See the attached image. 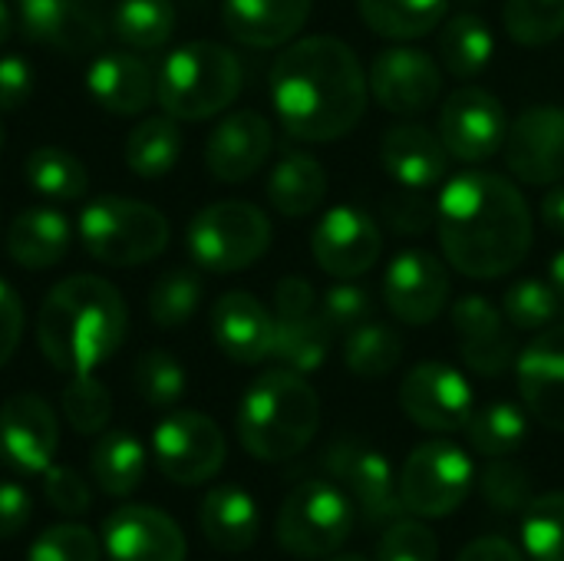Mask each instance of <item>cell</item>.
<instances>
[{"instance_id":"6da1fadb","label":"cell","mask_w":564,"mask_h":561,"mask_svg":"<svg viewBox=\"0 0 564 561\" xmlns=\"http://www.w3.org/2000/svg\"><path fill=\"white\" fill-rule=\"evenodd\" d=\"M436 228L449 265L476 281L509 274L532 248L529 202L496 172L453 179L440 195Z\"/></svg>"},{"instance_id":"7a4b0ae2","label":"cell","mask_w":564,"mask_h":561,"mask_svg":"<svg viewBox=\"0 0 564 561\" xmlns=\"http://www.w3.org/2000/svg\"><path fill=\"white\" fill-rule=\"evenodd\" d=\"M370 83L357 53L337 36L291 43L271 69V103L281 126L304 142L347 136L367 109Z\"/></svg>"},{"instance_id":"3957f363","label":"cell","mask_w":564,"mask_h":561,"mask_svg":"<svg viewBox=\"0 0 564 561\" xmlns=\"http://www.w3.org/2000/svg\"><path fill=\"white\" fill-rule=\"evenodd\" d=\"M126 327L122 294L96 274H73L46 294L36 317V341L59 374L76 377L106 364L122 347Z\"/></svg>"},{"instance_id":"277c9868","label":"cell","mask_w":564,"mask_h":561,"mask_svg":"<svg viewBox=\"0 0 564 561\" xmlns=\"http://www.w3.org/2000/svg\"><path fill=\"white\" fill-rule=\"evenodd\" d=\"M321 400L317 390L297 370L261 374L238 407V440L264 463L294 460L317 436Z\"/></svg>"},{"instance_id":"5b68a950","label":"cell","mask_w":564,"mask_h":561,"mask_svg":"<svg viewBox=\"0 0 564 561\" xmlns=\"http://www.w3.org/2000/svg\"><path fill=\"white\" fill-rule=\"evenodd\" d=\"M241 93L238 56L212 40H195L172 50L155 73V99L172 119H208Z\"/></svg>"},{"instance_id":"8992f818","label":"cell","mask_w":564,"mask_h":561,"mask_svg":"<svg viewBox=\"0 0 564 561\" xmlns=\"http://www.w3.org/2000/svg\"><path fill=\"white\" fill-rule=\"evenodd\" d=\"M83 248L109 268H135L152 261L169 245V218L145 202L102 195L79 215Z\"/></svg>"},{"instance_id":"52a82bcc","label":"cell","mask_w":564,"mask_h":561,"mask_svg":"<svg viewBox=\"0 0 564 561\" xmlns=\"http://www.w3.org/2000/svg\"><path fill=\"white\" fill-rule=\"evenodd\" d=\"M271 245V222L251 202H215L188 225L192 261L215 274L251 268Z\"/></svg>"},{"instance_id":"ba28073f","label":"cell","mask_w":564,"mask_h":561,"mask_svg":"<svg viewBox=\"0 0 564 561\" xmlns=\"http://www.w3.org/2000/svg\"><path fill=\"white\" fill-rule=\"evenodd\" d=\"M354 529V509L347 496L330 483L297 486L278 516V542L297 559L334 555Z\"/></svg>"},{"instance_id":"9c48e42d","label":"cell","mask_w":564,"mask_h":561,"mask_svg":"<svg viewBox=\"0 0 564 561\" xmlns=\"http://www.w3.org/2000/svg\"><path fill=\"white\" fill-rule=\"evenodd\" d=\"M473 489V463L453 443H423L410 453L400 473L403 506L420 519H443L456 513Z\"/></svg>"},{"instance_id":"30bf717a","label":"cell","mask_w":564,"mask_h":561,"mask_svg":"<svg viewBox=\"0 0 564 561\" xmlns=\"http://www.w3.org/2000/svg\"><path fill=\"white\" fill-rule=\"evenodd\" d=\"M225 436L215 420L195 410L169 413L152 433V456L165 479L178 486L208 483L225 466Z\"/></svg>"},{"instance_id":"8fae6325","label":"cell","mask_w":564,"mask_h":561,"mask_svg":"<svg viewBox=\"0 0 564 561\" xmlns=\"http://www.w3.org/2000/svg\"><path fill=\"white\" fill-rule=\"evenodd\" d=\"M330 324L317 311L311 281L291 274L278 281L274 291V347L271 357H278L288 370L311 374L327 360L330 350Z\"/></svg>"},{"instance_id":"7c38bea8","label":"cell","mask_w":564,"mask_h":561,"mask_svg":"<svg viewBox=\"0 0 564 561\" xmlns=\"http://www.w3.org/2000/svg\"><path fill=\"white\" fill-rule=\"evenodd\" d=\"M509 136L506 106L482 86H459L440 109V139L463 162L492 159Z\"/></svg>"},{"instance_id":"4fadbf2b","label":"cell","mask_w":564,"mask_h":561,"mask_svg":"<svg viewBox=\"0 0 564 561\" xmlns=\"http://www.w3.org/2000/svg\"><path fill=\"white\" fill-rule=\"evenodd\" d=\"M400 407L430 433L466 430L476 410L469 380L446 364H416L400 387Z\"/></svg>"},{"instance_id":"5bb4252c","label":"cell","mask_w":564,"mask_h":561,"mask_svg":"<svg viewBox=\"0 0 564 561\" xmlns=\"http://www.w3.org/2000/svg\"><path fill=\"white\" fill-rule=\"evenodd\" d=\"M311 251H314V261L321 265V271H327L340 281H354V278L367 274L383 251L380 225L364 208L337 205L317 222Z\"/></svg>"},{"instance_id":"9a60e30c","label":"cell","mask_w":564,"mask_h":561,"mask_svg":"<svg viewBox=\"0 0 564 561\" xmlns=\"http://www.w3.org/2000/svg\"><path fill=\"white\" fill-rule=\"evenodd\" d=\"M367 83L383 109L397 116H420L436 103L443 73L430 53L416 46H390L373 56Z\"/></svg>"},{"instance_id":"2e32d148","label":"cell","mask_w":564,"mask_h":561,"mask_svg":"<svg viewBox=\"0 0 564 561\" xmlns=\"http://www.w3.org/2000/svg\"><path fill=\"white\" fill-rule=\"evenodd\" d=\"M59 427L50 403L36 393H17L0 407V460L23 476H43L53 466Z\"/></svg>"},{"instance_id":"e0dca14e","label":"cell","mask_w":564,"mask_h":561,"mask_svg":"<svg viewBox=\"0 0 564 561\" xmlns=\"http://www.w3.org/2000/svg\"><path fill=\"white\" fill-rule=\"evenodd\" d=\"M383 301L390 314L410 327H423L440 317L449 301V271L430 251H403L383 274Z\"/></svg>"},{"instance_id":"ac0fdd59","label":"cell","mask_w":564,"mask_h":561,"mask_svg":"<svg viewBox=\"0 0 564 561\" xmlns=\"http://www.w3.org/2000/svg\"><path fill=\"white\" fill-rule=\"evenodd\" d=\"M506 162L529 185H555L564 179V109L532 106L516 116L506 136Z\"/></svg>"},{"instance_id":"d6986e66","label":"cell","mask_w":564,"mask_h":561,"mask_svg":"<svg viewBox=\"0 0 564 561\" xmlns=\"http://www.w3.org/2000/svg\"><path fill=\"white\" fill-rule=\"evenodd\" d=\"M20 26L30 40L56 46L69 56L93 53L106 36L96 0H13Z\"/></svg>"},{"instance_id":"ffe728a7","label":"cell","mask_w":564,"mask_h":561,"mask_svg":"<svg viewBox=\"0 0 564 561\" xmlns=\"http://www.w3.org/2000/svg\"><path fill=\"white\" fill-rule=\"evenodd\" d=\"M109 561H185V536L172 516L152 506H122L102 532Z\"/></svg>"},{"instance_id":"44dd1931","label":"cell","mask_w":564,"mask_h":561,"mask_svg":"<svg viewBox=\"0 0 564 561\" xmlns=\"http://www.w3.org/2000/svg\"><path fill=\"white\" fill-rule=\"evenodd\" d=\"M453 327L459 350L469 370L482 377H502L516 357V337L506 324V314L496 311L486 298L466 294L453 304Z\"/></svg>"},{"instance_id":"7402d4cb","label":"cell","mask_w":564,"mask_h":561,"mask_svg":"<svg viewBox=\"0 0 564 561\" xmlns=\"http://www.w3.org/2000/svg\"><path fill=\"white\" fill-rule=\"evenodd\" d=\"M519 390L529 413L564 433V324L542 331L516 360Z\"/></svg>"},{"instance_id":"603a6c76","label":"cell","mask_w":564,"mask_h":561,"mask_svg":"<svg viewBox=\"0 0 564 561\" xmlns=\"http://www.w3.org/2000/svg\"><path fill=\"white\" fill-rule=\"evenodd\" d=\"M212 337L235 364H261L274 347V314L248 291H225L212 304Z\"/></svg>"},{"instance_id":"cb8c5ba5","label":"cell","mask_w":564,"mask_h":561,"mask_svg":"<svg viewBox=\"0 0 564 561\" xmlns=\"http://www.w3.org/2000/svg\"><path fill=\"white\" fill-rule=\"evenodd\" d=\"M271 142H274V132L261 112L254 109L231 112L215 126L205 145V165L221 182H245L268 162Z\"/></svg>"},{"instance_id":"d4e9b609","label":"cell","mask_w":564,"mask_h":561,"mask_svg":"<svg viewBox=\"0 0 564 561\" xmlns=\"http://www.w3.org/2000/svg\"><path fill=\"white\" fill-rule=\"evenodd\" d=\"M324 460H330V470L350 483V489L360 503V513L367 516L370 526L400 519V513L406 506H403L400 486L393 483V470H390L387 456H380L373 450H354V446L340 450L337 446Z\"/></svg>"},{"instance_id":"484cf974","label":"cell","mask_w":564,"mask_h":561,"mask_svg":"<svg viewBox=\"0 0 564 561\" xmlns=\"http://www.w3.org/2000/svg\"><path fill=\"white\" fill-rule=\"evenodd\" d=\"M380 162L403 188L416 192V188L436 185L446 175L449 149L443 145L440 132L416 126V122H406V126H393L383 136Z\"/></svg>"},{"instance_id":"4316f807","label":"cell","mask_w":564,"mask_h":561,"mask_svg":"<svg viewBox=\"0 0 564 561\" xmlns=\"http://www.w3.org/2000/svg\"><path fill=\"white\" fill-rule=\"evenodd\" d=\"M86 86H89L93 99L102 109H109L112 116H135L155 96V76H152L149 63L132 53H122V50L96 56L89 63Z\"/></svg>"},{"instance_id":"83f0119b","label":"cell","mask_w":564,"mask_h":561,"mask_svg":"<svg viewBox=\"0 0 564 561\" xmlns=\"http://www.w3.org/2000/svg\"><path fill=\"white\" fill-rule=\"evenodd\" d=\"M314 0H225V26L245 46H281L301 33Z\"/></svg>"},{"instance_id":"f1b7e54d","label":"cell","mask_w":564,"mask_h":561,"mask_svg":"<svg viewBox=\"0 0 564 561\" xmlns=\"http://www.w3.org/2000/svg\"><path fill=\"white\" fill-rule=\"evenodd\" d=\"M69 241H73V225L56 208H26L13 218L7 231V251L26 271H43L63 261Z\"/></svg>"},{"instance_id":"f546056e","label":"cell","mask_w":564,"mask_h":561,"mask_svg":"<svg viewBox=\"0 0 564 561\" xmlns=\"http://www.w3.org/2000/svg\"><path fill=\"white\" fill-rule=\"evenodd\" d=\"M202 532L221 552H245L258 539V506L241 486H218L202 499Z\"/></svg>"},{"instance_id":"4dcf8cb0","label":"cell","mask_w":564,"mask_h":561,"mask_svg":"<svg viewBox=\"0 0 564 561\" xmlns=\"http://www.w3.org/2000/svg\"><path fill=\"white\" fill-rule=\"evenodd\" d=\"M327 195V172L307 152H288L268 175V198L288 218L311 215Z\"/></svg>"},{"instance_id":"1f68e13d","label":"cell","mask_w":564,"mask_h":561,"mask_svg":"<svg viewBox=\"0 0 564 561\" xmlns=\"http://www.w3.org/2000/svg\"><path fill=\"white\" fill-rule=\"evenodd\" d=\"M367 26L387 40H420L433 33L449 10V0H357Z\"/></svg>"},{"instance_id":"d6a6232c","label":"cell","mask_w":564,"mask_h":561,"mask_svg":"<svg viewBox=\"0 0 564 561\" xmlns=\"http://www.w3.org/2000/svg\"><path fill=\"white\" fill-rule=\"evenodd\" d=\"M93 479L109 496H129L145 476V450L132 433H102L89 453Z\"/></svg>"},{"instance_id":"836d02e7","label":"cell","mask_w":564,"mask_h":561,"mask_svg":"<svg viewBox=\"0 0 564 561\" xmlns=\"http://www.w3.org/2000/svg\"><path fill=\"white\" fill-rule=\"evenodd\" d=\"M23 179L26 185L53 202H76L89 188V172L86 165L69 155L66 149L56 145H40L26 155L23 162Z\"/></svg>"},{"instance_id":"e575fe53","label":"cell","mask_w":564,"mask_h":561,"mask_svg":"<svg viewBox=\"0 0 564 561\" xmlns=\"http://www.w3.org/2000/svg\"><path fill=\"white\" fill-rule=\"evenodd\" d=\"M178 155H182V132L169 112L142 119L126 139V162L142 179H159L172 172Z\"/></svg>"},{"instance_id":"d590c367","label":"cell","mask_w":564,"mask_h":561,"mask_svg":"<svg viewBox=\"0 0 564 561\" xmlns=\"http://www.w3.org/2000/svg\"><path fill=\"white\" fill-rule=\"evenodd\" d=\"M492 50H496L492 30L476 13L453 17L440 33V60L446 63L453 76H463V79L479 76L489 66Z\"/></svg>"},{"instance_id":"8d00e7d4","label":"cell","mask_w":564,"mask_h":561,"mask_svg":"<svg viewBox=\"0 0 564 561\" xmlns=\"http://www.w3.org/2000/svg\"><path fill=\"white\" fill-rule=\"evenodd\" d=\"M112 30L135 50H159L175 33L172 0H119L112 10Z\"/></svg>"},{"instance_id":"74e56055","label":"cell","mask_w":564,"mask_h":561,"mask_svg":"<svg viewBox=\"0 0 564 561\" xmlns=\"http://www.w3.org/2000/svg\"><path fill=\"white\" fill-rule=\"evenodd\" d=\"M403 357V341L393 327L387 324H370L364 321L360 327L347 331L344 341V364L357 377H387Z\"/></svg>"},{"instance_id":"f35d334b","label":"cell","mask_w":564,"mask_h":561,"mask_svg":"<svg viewBox=\"0 0 564 561\" xmlns=\"http://www.w3.org/2000/svg\"><path fill=\"white\" fill-rule=\"evenodd\" d=\"M466 433L473 440V446L482 456L502 460L509 453H516L525 436H529V420L516 403H489L482 410H473Z\"/></svg>"},{"instance_id":"ab89813d","label":"cell","mask_w":564,"mask_h":561,"mask_svg":"<svg viewBox=\"0 0 564 561\" xmlns=\"http://www.w3.org/2000/svg\"><path fill=\"white\" fill-rule=\"evenodd\" d=\"M198 304H202V278L192 268L162 271L149 291V317L165 331L188 324Z\"/></svg>"},{"instance_id":"60d3db41","label":"cell","mask_w":564,"mask_h":561,"mask_svg":"<svg viewBox=\"0 0 564 561\" xmlns=\"http://www.w3.org/2000/svg\"><path fill=\"white\" fill-rule=\"evenodd\" d=\"M522 542L532 561H564V493L532 499L522 522Z\"/></svg>"},{"instance_id":"b9f144b4","label":"cell","mask_w":564,"mask_h":561,"mask_svg":"<svg viewBox=\"0 0 564 561\" xmlns=\"http://www.w3.org/2000/svg\"><path fill=\"white\" fill-rule=\"evenodd\" d=\"M506 30L522 46H545L564 33V0H506Z\"/></svg>"},{"instance_id":"7bdbcfd3","label":"cell","mask_w":564,"mask_h":561,"mask_svg":"<svg viewBox=\"0 0 564 561\" xmlns=\"http://www.w3.org/2000/svg\"><path fill=\"white\" fill-rule=\"evenodd\" d=\"M59 403H63V413H66L69 427L76 433H83V436L102 433V427L112 417V393L93 374H76L63 387V400Z\"/></svg>"},{"instance_id":"ee69618b","label":"cell","mask_w":564,"mask_h":561,"mask_svg":"<svg viewBox=\"0 0 564 561\" xmlns=\"http://www.w3.org/2000/svg\"><path fill=\"white\" fill-rule=\"evenodd\" d=\"M562 311V298L545 281H519L502 298V314L516 331H539L549 327Z\"/></svg>"},{"instance_id":"f6af8a7d","label":"cell","mask_w":564,"mask_h":561,"mask_svg":"<svg viewBox=\"0 0 564 561\" xmlns=\"http://www.w3.org/2000/svg\"><path fill=\"white\" fill-rule=\"evenodd\" d=\"M135 393L149 407H172L185 393V367L165 350H145L132 370Z\"/></svg>"},{"instance_id":"bcb514c9","label":"cell","mask_w":564,"mask_h":561,"mask_svg":"<svg viewBox=\"0 0 564 561\" xmlns=\"http://www.w3.org/2000/svg\"><path fill=\"white\" fill-rule=\"evenodd\" d=\"M26 561H102V546L86 526L59 522L40 532V539L26 552Z\"/></svg>"},{"instance_id":"7dc6e473","label":"cell","mask_w":564,"mask_h":561,"mask_svg":"<svg viewBox=\"0 0 564 561\" xmlns=\"http://www.w3.org/2000/svg\"><path fill=\"white\" fill-rule=\"evenodd\" d=\"M482 499L496 509V513H522L532 506V483L529 473L516 463L496 460L492 466H486L482 479H479Z\"/></svg>"},{"instance_id":"c3c4849f","label":"cell","mask_w":564,"mask_h":561,"mask_svg":"<svg viewBox=\"0 0 564 561\" xmlns=\"http://www.w3.org/2000/svg\"><path fill=\"white\" fill-rule=\"evenodd\" d=\"M436 536L416 519H397L380 539L377 561H436Z\"/></svg>"},{"instance_id":"681fc988","label":"cell","mask_w":564,"mask_h":561,"mask_svg":"<svg viewBox=\"0 0 564 561\" xmlns=\"http://www.w3.org/2000/svg\"><path fill=\"white\" fill-rule=\"evenodd\" d=\"M43 493H46V503L66 519H79L93 506V493L86 479L69 466H50L43 473Z\"/></svg>"},{"instance_id":"f907efd6","label":"cell","mask_w":564,"mask_h":561,"mask_svg":"<svg viewBox=\"0 0 564 561\" xmlns=\"http://www.w3.org/2000/svg\"><path fill=\"white\" fill-rule=\"evenodd\" d=\"M370 311H373V301L360 284H337L321 301V314L330 324V331H344V334L370 321Z\"/></svg>"},{"instance_id":"816d5d0a","label":"cell","mask_w":564,"mask_h":561,"mask_svg":"<svg viewBox=\"0 0 564 561\" xmlns=\"http://www.w3.org/2000/svg\"><path fill=\"white\" fill-rule=\"evenodd\" d=\"M383 218L397 231L420 235V231H426L436 222V208L426 198L413 195V188H406V192H400V195H393V198L383 202Z\"/></svg>"},{"instance_id":"f5cc1de1","label":"cell","mask_w":564,"mask_h":561,"mask_svg":"<svg viewBox=\"0 0 564 561\" xmlns=\"http://www.w3.org/2000/svg\"><path fill=\"white\" fill-rule=\"evenodd\" d=\"M33 93V69L23 56H0V112H17Z\"/></svg>"},{"instance_id":"db71d44e","label":"cell","mask_w":564,"mask_h":561,"mask_svg":"<svg viewBox=\"0 0 564 561\" xmlns=\"http://www.w3.org/2000/svg\"><path fill=\"white\" fill-rule=\"evenodd\" d=\"M20 334H23V304L17 291L0 278V367L17 354Z\"/></svg>"},{"instance_id":"11a10c76","label":"cell","mask_w":564,"mask_h":561,"mask_svg":"<svg viewBox=\"0 0 564 561\" xmlns=\"http://www.w3.org/2000/svg\"><path fill=\"white\" fill-rule=\"evenodd\" d=\"M33 516L30 493L17 483H0V539H13Z\"/></svg>"},{"instance_id":"9f6ffc18","label":"cell","mask_w":564,"mask_h":561,"mask_svg":"<svg viewBox=\"0 0 564 561\" xmlns=\"http://www.w3.org/2000/svg\"><path fill=\"white\" fill-rule=\"evenodd\" d=\"M456 561H525L522 552L509 542V539H499V536H486V539H476L469 542L459 559Z\"/></svg>"},{"instance_id":"6f0895ef","label":"cell","mask_w":564,"mask_h":561,"mask_svg":"<svg viewBox=\"0 0 564 561\" xmlns=\"http://www.w3.org/2000/svg\"><path fill=\"white\" fill-rule=\"evenodd\" d=\"M542 218H545V225H549L552 231L564 235V185H558V182H555V188H549L545 198H542Z\"/></svg>"},{"instance_id":"680465c9","label":"cell","mask_w":564,"mask_h":561,"mask_svg":"<svg viewBox=\"0 0 564 561\" xmlns=\"http://www.w3.org/2000/svg\"><path fill=\"white\" fill-rule=\"evenodd\" d=\"M552 288L558 291V298L564 301V251H558L555 261H552Z\"/></svg>"},{"instance_id":"91938a15","label":"cell","mask_w":564,"mask_h":561,"mask_svg":"<svg viewBox=\"0 0 564 561\" xmlns=\"http://www.w3.org/2000/svg\"><path fill=\"white\" fill-rule=\"evenodd\" d=\"M10 30H13V17H10V7L0 0V43L10 36Z\"/></svg>"},{"instance_id":"94428289","label":"cell","mask_w":564,"mask_h":561,"mask_svg":"<svg viewBox=\"0 0 564 561\" xmlns=\"http://www.w3.org/2000/svg\"><path fill=\"white\" fill-rule=\"evenodd\" d=\"M330 561H367L364 555H337V559H330Z\"/></svg>"},{"instance_id":"6125c7cd","label":"cell","mask_w":564,"mask_h":561,"mask_svg":"<svg viewBox=\"0 0 564 561\" xmlns=\"http://www.w3.org/2000/svg\"><path fill=\"white\" fill-rule=\"evenodd\" d=\"M0 145H3V126H0Z\"/></svg>"}]
</instances>
